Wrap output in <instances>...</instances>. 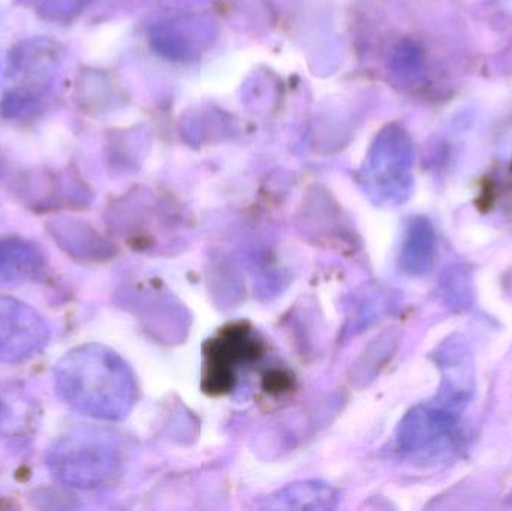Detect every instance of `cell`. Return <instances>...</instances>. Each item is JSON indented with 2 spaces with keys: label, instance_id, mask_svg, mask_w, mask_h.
<instances>
[{
  "label": "cell",
  "instance_id": "obj_2",
  "mask_svg": "<svg viewBox=\"0 0 512 511\" xmlns=\"http://www.w3.org/2000/svg\"><path fill=\"white\" fill-rule=\"evenodd\" d=\"M48 467L63 485L95 489L119 471V450L108 438L75 432L57 441L48 453Z\"/></svg>",
  "mask_w": 512,
  "mask_h": 511
},
{
  "label": "cell",
  "instance_id": "obj_4",
  "mask_svg": "<svg viewBox=\"0 0 512 511\" xmlns=\"http://www.w3.org/2000/svg\"><path fill=\"white\" fill-rule=\"evenodd\" d=\"M48 327L38 312L18 300L0 296V362L20 363L48 342Z\"/></svg>",
  "mask_w": 512,
  "mask_h": 511
},
{
  "label": "cell",
  "instance_id": "obj_3",
  "mask_svg": "<svg viewBox=\"0 0 512 511\" xmlns=\"http://www.w3.org/2000/svg\"><path fill=\"white\" fill-rule=\"evenodd\" d=\"M206 350L204 390L210 395H222L233 389L234 366L258 359L262 344L246 324H234L207 342Z\"/></svg>",
  "mask_w": 512,
  "mask_h": 511
},
{
  "label": "cell",
  "instance_id": "obj_5",
  "mask_svg": "<svg viewBox=\"0 0 512 511\" xmlns=\"http://www.w3.org/2000/svg\"><path fill=\"white\" fill-rule=\"evenodd\" d=\"M41 258L38 252L24 242L0 243V284L26 281L36 273Z\"/></svg>",
  "mask_w": 512,
  "mask_h": 511
},
{
  "label": "cell",
  "instance_id": "obj_1",
  "mask_svg": "<svg viewBox=\"0 0 512 511\" xmlns=\"http://www.w3.org/2000/svg\"><path fill=\"white\" fill-rule=\"evenodd\" d=\"M54 377L63 401L95 419H123L134 405L137 387L128 365L101 345L69 351L57 363Z\"/></svg>",
  "mask_w": 512,
  "mask_h": 511
}]
</instances>
